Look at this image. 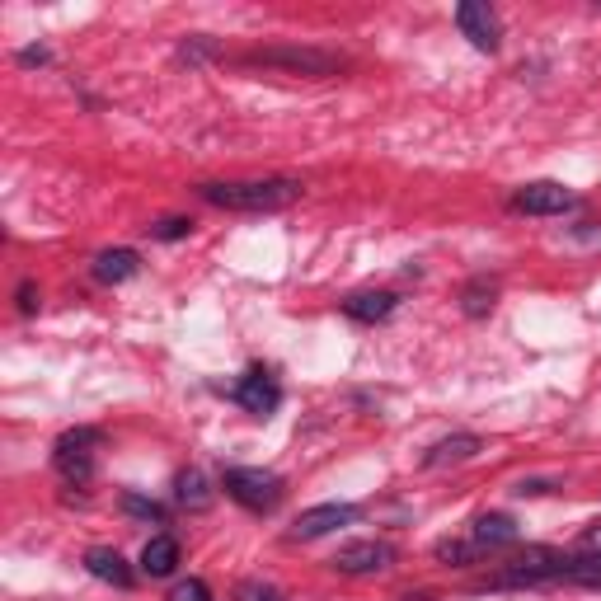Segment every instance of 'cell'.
I'll list each match as a JSON object with an SVG mask.
<instances>
[{"mask_svg": "<svg viewBox=\"0 0 601 601\" xmlns=\"http://www.w3.org/2000/svg\"><path fill=\"white\" fill-rule=\"evenodd\" d=\"M170 601H216V597H212V587L202 583V578H188V583H179L170 592Z\"/></svg>", "mask_w": 601, "mask_h": 601, "instance_id": "7402d4cb", "label": "cell"}, {"mask_svg": "<svg viewBox=\"0 0 601 601\" xmlns=\"http://www.w3.org/2000/svg\"><path fill=\"white\" fill-rule=\"evenodd\" d=\"M19 62H24V66H47V62H52V52H47V47H24V52H19Z\"/></svg>", "mask_w": 601, "mask_h": 601, "instance_id": "d4e9b609", "label": "cell"}, {"mask_svg": "<svg viewBox=\"0 0 601 601\" xmlns=\"http://www.w3.org/2000/svg\"><path fill=\"white\" fill-rule=\"evenodd\" d=\"M517 494H522V498H536V494H550V484H545V479H522V484H517Z\"/></svg>", "mask_w": 601, "mask_h": 601, "instance_id": "4316f807", "label": "cell"}, {"mask_svg": "<svg viewBox=\"0 0 601 601\" xmlns=\"http://www.w3.org/2000/svg\"><path fill=\"white\" fill-rule=\"evenodd\" d=\"M174 498H179V508L202 512L207 503H212V489H207V479H202L198 470H184V475L174 479Z\"/></svg>", "mask_w": 601, "mask_h": 601, "instance_id": "e0dca14e", "label": "cell"}, {"mask_svg": "<svg viewBox=\"0 0 601 601\" xmlns=\"http://www.w3.org/2000/svg\"><path fill=\"white\" fill-rule=\"evenodd\" d=\"M479 555H484V545H475V540H442V545H437V559H447V564H456V569L475 564Z\"/></svg>", "mask_w": 601, "mask_h": 601, "instance_id": "d6986e66", "label": "cell"}, {"mask_svg": "<svg viewBox=\"0 0 601 601\" xmlns=\"http://www.w3.org/2000/svg\"><path fill=\"white\" fill-rule=\"evenodd\" d=\"M357 517H362V508H353V503H320V508H306L296 517L292 540H320L339 526H353Z\"/></svg>", "mask_w": 601, "mask_h": 601, "instance_id": "ba28073f", "label": "cell"}, {"mask_svg": "<svg viewBox=\"0 0 601 601\" xmlns=\"http://www.w3.org/2000/svg\"><path fill=\"white\" fill-rule=\"evenodd\" d=\"M512 207L526 216H564L578 207V193L559 179H536V184H522L512 193Z\"/></svg>", "mask_w": 601, "mask_h": 601, "instance_id": "5b68a950", "label": "cell"}, {"mask_svg": "<svg viewBox=\"0 0 601 601\" xmlns=\"http://www.w3.org/2000/svg\"><path fill=\"white\" fill-rule=\"evenodd\" d=\"M456 24H461V33L470 38V47H479V52H498L503 24H498V15L484 5V0H461V5H456Z\"/></svg>", "mask_w": 601, "mask_h": 601, "instance_id": "52a82bcc", "label": "cell"}, {"mask_svg": "<svg viewBox=\"0 0 601 601\" xmlns=\"http://www.w3.org/2000/svg\"><path fill=\"white\" fill-rule=\"evenodd\" d=\"M118 503H123L127 517H141V522H155V526H165V522H170V512H165V503H155V498H141V494H132V489H127V494L118 498Z\"/></svg>", "mask_w": 601, "mask_h": 601, "instance_id": "ac0fdd59", "label": "cell"}, {"mask_svg": "<svg viewBox=\"0 0 601 601\" xmlns=\"http://www.w3.org/2000/svg\"><path fill=\"white\" fill-rule=\"evenodd\" d=\"M104 442L99 428H76V432H62L57 447H52V465L66 484H85L94 475V447Z\"/></svg>", "mask_w": 601, "mask_h": 601, "instance_id": "277c9868", "label": "cell"}, {"mask_svg": "<svg viewBox=\"0 0 601 601\" xmlns=\"http://www.w3.org/2000/svg\"><path fill=\"white\" fill-rule=\"evenodd\" d=\"M33 310H38V287L24 282V287H19V315H33Z\"/></svg>", "mask_w": 601, "mask_h": 601, "instance_id": "cb8c5ba5", "label": "cell"}, {"mask_svg": "<svg viewBox=\"0 0 601 601\" xmlns=\"http://www.w3.org/2000/svg\"><path fill=\"white\" fill-rule=\"evenodd\" d=\"M301 193H306V184H301V179H287V174L198 184V198L212 202V207H226V212H278V207H292Z\"/></svg>", "mask_w": 601, "mask_h": 601, "instance_id": "6da1fadb", "label": "cell"}, {"mask_svg": "<svg viewBox=\"0 0 601 601\" xmlns=\"http://www.w3.org/2000/svg\"><path fill=\"white\" fill-rule=\"evenodd\" d=\"M179 559H184L179 540L174 536H151L146 540V550H141V573H151V578H170V573L179 569Z\"/></svg>", "mask_w": 601, "mask_h": 601, "instance_id": "9a60e30c", "label": "cell"}, {"mask_svg": "<svg viewBox=\"0 0 601 601\" xmlns=\"http://www.w3.org/2000/svg\"><path fill=\"white\" fill-rule=\"evenodd\" d=\"M245 66H273V71H292V76H310V80H329L343 71L339 52H324V47H296V43H278V47H254L240 57Z\"/></svg>", "mask_w": 601, "mask_h": 601, "instance_id": "7a4b0ae2", "label": "cell"}, {"mask_svg": "<svg viewBox=\"0 0 601 601\" xmlns=\"http://www.w3.org/2000/svg\"><path fill=\"white\" fill-rule=\"evenodd\" d=\"M470 540L484 545V550H503V545H517L522 531H517V522H512L508 512H484V517H475V526H470Z\"/></svg>", "mask_w": 601, "mask_h": 601, "instance_id": "4fadbf2b", "label": "cell"}, {"mask_svg": "<svg viewBox=\"0 0 601 601\" xmlns=\"http://www.w3.org/2000/svg\"><path fill=\"white\" fill-rule=\"evenodd\" d=\"M90 273H94V282L118 287V282H127V278H137L141 273V254L137 249H104V254H94Z\"/></svg>", "mask_w": 601, "mask_h": 601, "instance_id": "7c38bea8", "label": "cell"}, {"mask_svg": "<svg viewBox=\"0 0 601 601\" xmlns=\"http://www.w3.org/2000/svg\"><path fill=\"white\" fill-rule=\"evenodd\" d=\"M231 400L240 404L245 414L268 418V414H278V404H282V386H278V376H273L268 367H249L245 376L235 381Z\"/></svg>", "mask_w": 601, "mask_h": 601, "instance_id": "8992f818", "label": "cell"}, {"mask_svg": "<svg viewBox=\"0 0 601 601\" xmlns=\"http://www.w3.org/2000/svg\"><path fill=\"white\" fill-rule=\"evenodd\" d=\"M479 447H484V442H479L475 432H451V437H442V442H432V447L423 451V470H442V465L475 461Z\"/></svg>", "mask_w": 601, "mask_h": 601, "instance_id": "30bf717a", "label": "cell"}, {"mask_svg": "<svg viewBox=\"0 0 601 601\" xmlns=\"http://www.w3.org/2000/svg\"><path fill=\"white\" fill-rule=\"evenodd\" d=\"M597 587H601V583H597Z\"/></svg>", "mask_w": 601, "mask_h": 601, "instance_id": "83f0119b", "label": "cell"}, {"mask_svg": "<svg viewBox=\"0 0 601 601\" xmlns=\"http://www.w3.org/2000/svg\"><path fill=\"white\" fill-rule=\"evenodd\" d=\"M188 231H193V221H188V216H165V221H155V226H151L155 240H184Z\"/></svg>", "mask_w": 601, "mask_h": 601, "instance_id": "44dd1931", "label": "cell"}, {"mask_svg": "<svg viewBox=\"0 0 601 601\" xmlns=\"http://www.w3.org/2000/svg\"><path fill=\"white\" fill-rule=\"evenodd\" d=\"M235 601H287V592L273 583H263V578H245V583L235 587Z\"/></svg>", "mask_w": 601, "mask_h": 601, "instance_id": "ffe728a7", "label": "cell"}, {"mask_svg": "<svg viewBox=\"0 0 601 601\" xmlns=\"http://www.w3.org/2000/svg\"><path fill=\"white\" fill-rule=\"evenodd\" d=\"M578 550H583V555H601V526H587V536Z\"/></svg>", "mask_w": 601, "mask_h": 601, "instance_id": "484cf974", "label": "cell"}, {"mask_svg": "<svg viewBox=\"0 0 601 601\" xmlns=\"http://www.w3.org/2000/svg\"><path fill=\"white\" fill-rule=\"evenodd\" d=\"M395 564V545L390 540H353L334 555V569L339 573H381Z\"/></svg>", "mask_w": 601, "mask_h": 601, "instance_id": "9c48e42d", "label": "cell"}, {"mask_svg": "<svg viewBox=\"0 0 601 601\" xmlns=\"http://www.w3.org/2000/svg\"><path fill=\"white\" fill-rule=\"evenodd\" d=\"M221 489H226V498H235L249 512H273L282 503V494H287L282 479L273 470H259V465H231L221 475Z\"/></svg>", "mask_w": 601, "mask_h": 601, "instance_id": "3957f363", "label": "cell"}, {"mask_svg": "<svg viewBox=\"0 0 601 601\" xmlns=\"http://www.w3.org/2000/svg\"><path fill=\"white\" fill-rule=\"evenodd\" d=\"M212 52H216V47L207 43L202 33H198V38H188V43L179 47V57H184V62H202V57H212Z\"/></svg>", "mask_w": 601, "mask_h": 601, "instance_id": "603a6c76", "label": "cell"}, {"mask_svg": "<svg viewBox=\"0 0 601 601\" xmlns=\"http://www.w3.org/2000/svg\"><path fill=\"white\" fill-rule=\"evenodd\" d=\"M494 301H498V282H489V278H470L461 287V310L470 320H484V315L494 310Z\"/></svg>", "mask_w": 601, "mask_h": 601, "instance_id": "2e32d148", "label": "cell"}, {"mask_svg": "<svg viewBox=\"0 0 601 601\" xmlns=\"http://www.w3.org/2000/svg\"><path fill=\"white\" fill-rule=\"evenodd\" d=\"M85 569L99 578V583H113V587H132L137 583V573L127 569V559L118 550H108V545H94L90 555H85Z\"/></svg>", "mask_w": 601, "mask_h": 601, "instance_id": "5bb4252c", "label": "cell"}, {"mask_svg": "<svg viewBox=\"0 0 601 601\" xmlns=\"http://www.w3.org/2000/svg\"><path fill=\"white\" fill-rule=\"evenodd\" d=\"M395 310H400V296L386 292V287H381V292H353L343 301V315L357 324H386Z\"/></svg>", "mask_w": 601, "mask_h": 601, "instance_id": "8fae6325", "label": "cell"}]
</instances>
